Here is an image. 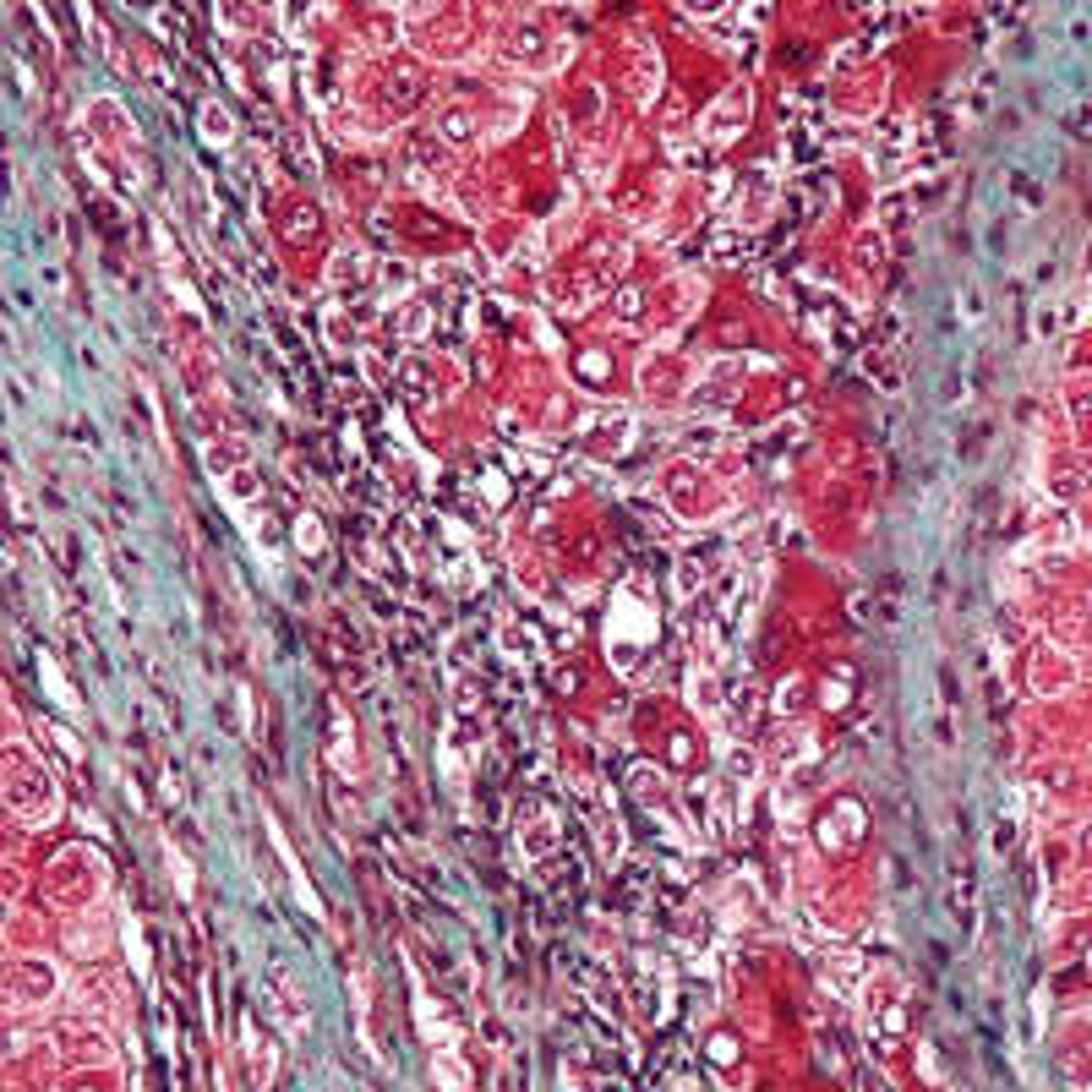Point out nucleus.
<instances>
[{
  "label": "nucleus",
  "instance_id": "20e7f679",
  "mask_svg": "<svg viewBox=\"0 0 1092 1092\" xmlns=\"http://www.w3.org/2000/svg\"><path fill=\"white\" fill-rule=\"evenodd\" d=\"M202 131H208V143H224V137H229V121L219 115V104L202 110Z\"/></svg>",
  "mask_w": 1092,
  "mask_h": 1092
},
{
  "label": "nucleus",
  "instance_id": "f03ea898",
  "mask_svg": "<svg viewBox=\"0 0 1092 1092\" xmlns=\"http://www.w3.org/2000/svg\"><path fill=\"white\" fill-rule=\"evenodd\" d=\"M268 994H274V1005H279V1022H284V1032L290 1038H301L306 1032V1000L295 994V984H290V972H268Z\"/></svg>",
  "mask_w": 1092,
  "mask_h": 1092
},
{
  "label": "nucleus",
  "instance_id": "7ed1b4c3",
  "mask_svg": "<svg viewBox=\"0 0 1092 1092\" xmlns=\"http://www.w3.org/2000/svg\"><path fill=\"white\" fill-rule=\"evenodd\" d=\"M634 50H639V83H634V99L639 104H650L656 99V50H650V38H634Z\"/></svg>",
  "mask_w": 1092,
  "mask_h": 1092
},
{
  "label": "nucleus",
  "instance_id": "f257e3e1",
  "mask_svg": "<svg viewBox=\"0 0 1092 1092\" xmlns=\"http://www.w3.org/2000/svg\"><path fill=\"white\" fill-rule=\"evenodd\" d=\"M749 99H754L749 83H732V88H726L721 104H716V115L705 121V137H711V143H732L738 131L749 126Z\"/></svg>",
  "mask_w": 1092,
  "mask_h": 1092
},
{
  "label": "nucleus",
  "instance_id": "39448f33",
  "mask_svg": "<svg viewBox=\"0 0 1092 1092\" xmlns=\"http://www.w3.org/2000/svg\"><path fill=\"white\" fill-rule=\"evenodd\" d=\"M301 541H306V552H317V547H322V530H317L312 520H301Z\"/></svg>",
  "mask_w": 1092,
  "mask_h": 1092
}]
</instances>
